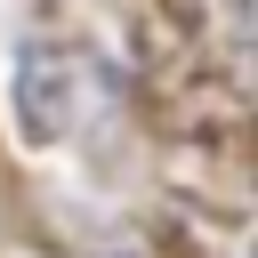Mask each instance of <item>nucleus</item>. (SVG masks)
Masks as SVG:
<instances>
[{
	"instance_id": "f257e3e1",
	"label": "nucleus",
	"mask_w": 258,
	"mask_h": 258,
	"mask_svg": "<svg viewBox=\"0 0 258 258\" xmlns=\"http://www.w3.org/2000/svg\"><path fill=\"white\" fill-rule=\"evenodd\" d=\"M250 40H258V0H250Z\"/></svg>"
}]
</instances>
